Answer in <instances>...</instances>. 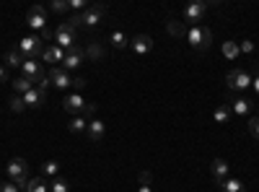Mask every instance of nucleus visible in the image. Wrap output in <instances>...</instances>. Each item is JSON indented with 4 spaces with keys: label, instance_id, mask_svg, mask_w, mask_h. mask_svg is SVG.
I'll return each instance as SVG.
<instances>
[{
    "label": "nucleus",
    "instance_id": "nucleus-1",
    "mask_svg": "<svg viewBox=\"0 0 259 192\" xmlns=\"http://www.w3.org/2000/svg\"><path fill=\"white\" fill-rule=\"evenodd\" d=\"M6 174H8V179L18 187V189H26V184H29V164H26V159H11L8 164H6Z\"/></svg>",
    "mask_w": 259,
    "mask_h": 192
},
{
    "label": "nucleus",
    "instance_id": "nucleus-2",
    "mask_svg": "<svg viewBox=\"0 0 259 192\" xmlns=\"http://www.w3.org/2000/svg\"><path fill=\"white\" fill-rule=\"evenodd\" d=\"M187 39L194 50H207L212 45V29L210 26H192L187 31Z\"/></svg>",
    "mask_w": 259,
    "mask_h": 192
},
{
    "label": "nucleus",
    "instance_id": "nucleus-3",
    "mask_svg": "<svg viewBox=\"0 0 259 192\" xmlns=\"http://www.w3.org/2000/svg\"><path fill=\"white\" fill-rule=\"evenodd\" d=\"M251 81H254V75L249 70H244V68H233L226 75V83H228L231 91H246V89H251Z\"/></svg>",
    "mask_w": 259,
    "mask_h": 192
},
{
    "label": "nucleus",
    "instance_id": "nucleus-4",
    "mask_svg": "<svg viewBox=\"0 0 259 192\" xmlns=\"http://www.w3.org/2000/svg\"><path fill=\"white\" fill-rule=\"evenodd\" d=\"M18 52L24 57H29V60H36V57H41V52H45V45H41L39 36L29 34V36H24L18 42Z\"/></svg>",
    "mask_w": 259,
    "mask_h": 192
},
{
    "label": "nucleus",
    "instance_id": "nucleus-5",
    "mask_svg": "<svg viewBox=\"0 0 259 192\" xmlns=\"http://www.w3.org/2000/svg\"><path fill=\"white\" fill-rule=\"evenodd\" d=\"M55 45L62 47L65 52L73 50V47H75V31H73L68 24H60V26L55 29Z\"/></svg>",
    "mask_w": 259,
    "mask_h": 192
},
{
    "label": "nucleus",
    "instance_id": "nucleus-6",
    "mask_svg": "<svg viewBox=\"0 0 259 192\" xmlns=\"http://www.w3.org/2000/svg\"><path fill=\"white\" fill-rule=\"evenodd\" d=\"M21 70H24V78H29L31 83H41L47 78V70L41 68V62L39 60H24V65H21Z\"/></svg>",
    "mask_w": 259,
    "mask_h": 192
},
{
    "label": "nucleus",
    "instance_id": "nucleus-7",
    "mask_svg": "<svg viewBox=\"0 0 259 192\" xmlns=\"http://www.w3.org/2000/svg\"><path fill=\"white\" fill-rule=\"evenodd\" d=\"M62 109L65 112H68V114H83L85 109H89V101H85L80 94H68V96H65L62 99Z\"/></svg>",
    "mask_w": 259,
    "mask_h": 192
},
{
    "label": "nucleus",
    "instance_id": "nucleus-8",
    "mask_svg": "<svg viewBox=\"0 0 259 192\" xmlns=\"http://www.w3.org/2000/svg\"><path fill=\"white\" fill-rule=\"evenodd\" d=\"M26 26H31L36 31H45L47 29V13H45V8H41V6L29 8L26 11Z\"/></svg>",
    "mask_w": 259,
    "mask_h": 192
},
{
    "label": "nucleus",
    "instance_id": "nucleus-9",
    "mask_svg": "<svg viewBox=\"0 0 259 192\" xmlns=\"http://www.w3.org/2000/svg\"><path fill=\"white\" fill-rule=\"evenodd\" d=\"M80 16H83V24L91 29V26H96V24H99V21H104V16H106V6H101V3H94V6H89V8H85Z\"/></svg>",
    "mask_w": 259,
    "mask_h": 192
},
{
    "label": "nucleus",
    "instance_id": "nucleus-10",
    "mask_svg": "<svg viewBox=\"0 0 259 192\" xmlns=\"http://www.w3.org/2000/svg\"><path fill=\"white\" fill-rule=\"evenodd\" d=\"M85 60V50L83 47H73V50H68L65 52V60H62V70H75V68H80V62Z\"/></svg>",
    "mask_w": 259,
    "mask_h": 192
},
{
    "label": "nucleus",
    "instance_id": "nucleus-11",
    "mask_svg": "<svg viewBox=\"0 0 259 192\" xmlns=\"http://www.w3.org/2000/svg\"><path fill=\"white\" fill-rule=\"evenodd\" d=\"M47 78L52 81V86H55V89H70V86H73L70 73H68V70H62V68H50Z\"/></svg>",
    "mask_w": 259,
    "mask_h": 192
},
{
    "label": "nucleus",
    "instance_id": "nucleus-12",
    "mask_svg": "<svg viewBox=\"0 0 259 192\" xmlns=\"http://www.w3.org/2000/svg\"><path fill=\"white\" fill-rule=\"evenodd\" d=\"M207 8H210L207 3H200V0H194V3L184 6L182 16H184V21H202L205 13H207Z\"/></svg>",
    "mask_w": 259,
    "mask_h": 192
},
{
    "label": "nucleus",
    "instance_id": "nucleus-13",
    "mask_svg": "<svg viewBox=\"0 0 259 192\" xmlns=\"http://www.w3.org/2000/svg\"><path fill=\"white\" fill-rule=\"evenodd\" d=\"M130 47L135 50V55H148L150 50H153V39H150L148 34H138L135 39H130Z\"/></svg>",
    "mask_w": 259,
    "mask_h": 192
},
{
    "label": "nucleus",
    "instance_id": "nucleus-14",
    "mask_svg": "<svg viewBox=\"0 0 259 192\" xmlns=\"http://www.w3.org/2000/svg\"><path fill=\"white\" fill-rule=\"evenodd\" d=\"M210 174H212V179L215 182H223V179H228V164L223 161V159H212V164H210Z\"/></svg>",
    "mask_w": 259,
    "mask_h": 192
},
{
    "label": "nucleus",
    "instance_id": "nucleus-15",
    "mask_svg": "<svg viewBox=\"0 0 259 192\" xmlns=\"http://www.w3.org/2000/svg\"><path fill=\"white\" fill-rule=\"evenodd\" d=\"M104 133H106V125L101 120H89V127H85V135H89L94 143L104 140Z\"/></svg>",
    "mask_w": 259,
    "mask_h": 192
},
{
    "label": "nucleus",
    "instance_id": "nucleus-16",
    "mask_svg": "<svg viewBox=\"0 0 259 192\" xmlns=\"http://www.w3.org/2000/svg\"><path fill=\"white\" fill-rule=\"evenodd\" d=\"M41 60L45 62H62L65 60V50L57 47V45H50V47H45V52H41Z\"/></svg>",
    "mask_w": 259,
    "mask_h": 192
},
{
    "label": "nucleus",
    "instance_id": "nucleus-17",
    "mask_svg": "<svg viewBox=\"0 0 259 192\" xmlns=\"http://www.w3.org/2000/svg\"><path fill=\"white\" fill-rule=\"evenodd\" d=\"M45 91H39V89H31V91H26L24 94V104L26 106H31V109H36V106H41V104H45Z\"/></svg>",
    "mask_w": 259,
    "mask_h": 192
},
{
    "label": "nucleus",
    "instance_id": "nucleus-18",
    "mask_svg": "<svg viewBox=\"0 0 259 192\" xmlns=\"http://www.w3.org/2000/svg\"><path fill=\"white\" fill-rule=\"evenodd\" d=\"M231 112L233 114H239V117H244V114H249V109H251V101L249 99H244V96H239V99H231Z\"/></svg>",
    "mask_w": 259,
    "mask_h": 192
},
{
    "label": "nucleus",
    "instance_id": "nucleus-19",
    "mask_svg": "<svg viewBox=\"0 0 259 192\" xmlns=\"http://www.w3.org/2000/svg\"><path fill=\"white\" fill-rule=\"evenodd\" d=\"M3 60H6V68H21V65H24V55H21L18 50H8L6 55H3Z\"/></svg>",
    "mask_w": 259,
    "mask_h": 192
},
{
    "label": "nucleus",
    "instance_id": "nucleus-20",
    "mask_svg": "<svg viewBox=\"0 0 259 192\" xmlns=\"http://www.w3.org/2000/svg\"><path fill=\"white\" fill-rule=\"evenodd\" d=\"M218 187H221L223 192H246L244 182H241V179H236V177H228V179H223Z\"/></svg>",
    "mask_w": 259,
    "mask_h": 192
},
{
    "label": "nucleus",
    "instance_id": "nucleus-21",
    "mask_svg": "<svg viewBox=\"0 0 259 192\" xmlns=\"http://www.w3.org/2000/svg\"><path fill=\"white\" fill-rule=\"evenodd\" d=\"M11 86H13V91H16L18 96H24L26 91H31V89H34V86H31V81H29V78H24V75L16 78V81H11Z\"/></svg>",
    "mask_w": 259,
    "mask_h": 192
},
{
    "label": "nucleus",
    "instance_id": "nucleus-22",
    "mask_svg": "<svg viewBox=\"0 0 259 192\" xmlns=\"http://www.w3.org/2000/svg\"><path fill=\"white\" fill-rule=\"evenodd\" d=\"M47 189H50V184L45 177H31L26 184V192H47Z\"/></svg>",
    "mask_w": 259,
    "mask_h": 192
},
{
    "label": "nucleus",
    "instance_id": "nucleus-23",
    "mask_svg": "<svg viewBox=\"0 0 259 192\" xmlns=\"http://www.w3.org/2000/svg\"><path fill=\"white\" fill-rule=\"evenodd\" d=\"M85 127H89V120H85L83 114H78V117H73V120L68 122V130L75 133V135H78V133H85Z\"/></svg>",
    "mask_w": 259,
    "mask_h": 192
},
{
    "label": "nucleus",
    "instance_id": "nucleus-24",
    "mask_svg": "<svg viewBox=\"0 0 259 192\" xmlns=\"http://www.w3.org/2000/svg\"><path fill=\"white\" fill-rule=\"evenodd\" d=\"M109 42H112V47L124 50V47L130 45V36H127L124 31H112V34H109Z\"/></svg>",
    "mask_w": 259,
    "mask_h": 192
},
{
    "label": "nucleus",
    "instance_id": "nucleus-25",
    "mask_svg": "<svg viewBox=\"0 0 259 192\" xmlns=\"http://www.w3.org/2000/svg\"><path fill=\"white\" fill-rule=\"evenodd\" d=\"M231 114H233V112H231V106H228V104H223V106H218V109L212 112V120L218 122V125H226V122L231 120Z\"/></svg>",
    "mask_w": 259,
    "mask_h": 192
},
{
    "label": "nucleus",
    "instance_id": "nucleus-26",
    "mask_svg": "<svg viewBox=\"0 0 259 192\" xmlns=\"http://www.w3.org/2000/svg\"><path fill=\"white\" fill-rule=\"evenodd\" d=\"M166 31H168L171 36H187V29H184V21H174V18H171L168 24H166Z\"/></svg>",
    "mask_w": 259,
    "mask_h": 192
},
{
    "label": "nucleus",
    "instance_id": "nucleus-27",
    "mask_svg": "<svg viewBox=\"0 0 259 192\" xmlns=\"http://www.w3.org/2000/svg\"><path fill=\"white\" fill-rule=\"evenodd\" d=\"M60 174V164L57 161H45L41 164V177L50 179V177H57Z\"/></svg>",
    "mask_w": 259,
    "mask_h": 192
},
{
    "label": "nucleus",
    "instance_id": "nucleus-28",
    "mask_svg": "<svg viewBox=\"0 0 259 192\" xmlns=\"http://www.w3.org/2000/svg\"><path fill=\"white\" fill-rule=\"evenodd\" d=\"M85 57H89V60H101L104 57V50H101L99 42H89V47H85Z\"/></svg>",
    "mask_w": 259,
    "mask_h": 192
},
{
    "label": "nucleus",
    "instance_id": "nucleus-29",
    "mask_svg": "<svg viewBox=\"0 0 259 192\" xmlns=\"http://www.w3.org/2000/svg\"><path fill=\"white\" fill-rule=\"evenodd\" d=\"M223 55L228 57V60H236L241 55V50H239V42H223Z\"/></svg>",
    "mask_w": 259,
    "mask_h": 192
},
{
    "label": "nucleus",
    "instance_id": "nucleus-30",
    "mask_svg": "<svg viewBox=\"0 0 259 192\" xmlns=\"http://www.w3.org/2000/svg\"><path fill=\"white\" fill-rule=\"evenodd\" d=\"M50 189H52V192H70V184H68V179L55 177V182L50 184Z\"/></svg>",
    "mask_w": 259,
    "mask_h": 192
},
{
    "label": "nucleus",
    "instance_id": "nucleus-31",
    "mask_svg": "<svg viewBox=\"0 0 259 192\" xmlns=\"http://www.w3.org/2000/svg\"><path fill=\"white\" fill-rule=\"evenodd\" d=\"M8 104H11V109H13V112H24V109H26L24 96H18V94H16V96H11V101H8Z\"/></svg>",
    "mask_w": 259,
    "mask_h": 192
},
{
    "label": "nucleus",
    "instance_id": "nucleus-32",
    "mask_svg": "<svg viewBox=\"0 0 259 192\" xmlns=\"http://www.w3.org/2000/svg\"><path fill=\"white\" fill-rule=\"evenodd\" d=\"M65 24H68V26H70V29L75 31V29H78V26L83 24V16H80V13H70V16H68V21H65Z\"/></svg>",
    "mask_w": 259,
    "mask_h": 192
},
{
    "label": "nucleus",
    "instance_id": "nucleus-33",
    "mask_svg": "<svg viewBox=\"0 0 259 192\" xmlns=\"http://www.w3.org/2000/svg\"><path fill=\"white\" fill-rule=\"evenodd\" d=\"M68 8H70L68 0H55V3H52V11H55V13H65Z\"/></svg>",
    "mask_w": 259,
    "mask_h": 192
},
{
    "label": "nucleus",
    "instance_id": "nucleus-34",
    "mask_svg": "<svg viewBox=\"0 0 259 192\" xmlns=\"http://www.w3.org/2000/svg\"><path fill=\"white\" fill-rule=\"evenodd\" d=\"M249 133L259 140V117H251V120H249Z\"/></svg>",
    "mask_w": 259,
    "mask_h": 192
},
{
    "label": "nucleus",
    "instance_id": "nucleus-35",
    "mask_svg": "<svg viewBox=\"0 0 259 192\" xmlns=\"http://www.w3.org/2000/svg\"><path fill=\"white\" fill-rule=\"evenodd\" d=\"M70 8H73L75 13H80V11L89 8V3H85V0H70Z\"/></svg>",
    "mask_w": 259,
    "mask_h": 192
},
{
    "label": "nucleus",
    "instance_id": "nucleus-36",
    "mask_svg": "<svg viewBox=\"0 0 259 192\" xmlns=\"http://www.w3.org/2000/svg\"><path fill=\"white\" fill-rule=\"evenodd\" d=\"M39 39H41V42H55V31L47 26L45 31H39Z\"/></svg>",
    "mask_w": 259,
    "mask_h": 192
},
{
    "label": "nucleus",
    "instance_id": "nucleus-37",
    "mask_svg": "<svg viewBox=\"0 0 259 192\" xmlns=\"http://www.w3.org/2000/svg\"><path fill=\"white\" fill-rule=\"evenodd\" d=\"M0 192H21L13 182H3V184H0Z\"/></svg>",
    "mask_w": 259,
    "mask_h": 192
},
{
    "label": "nucleus",
    "instance_id": "nucleus-38",
    "mask_svg": "<svg viewBox=\"0 0 259 192\" xmlns=\"http://www.w3.org/2000/svg\"><path fill=\"white\" fill-rule=\"evenodd\" d=\"M239 50L241 52H254V42H249V39H244L241 45H239Z\"/></svg>",
    "mask_w": 259,
    "mask_h": 192
},
{
    "label": "nucleus",
    "instance_id": "nucleus-39",
    "mask_svg": "<svg viewBox=\"0 0 259 192\" xmlns=\"http://www.w3.org/2000/svg\"><path fill=\"white\" fill-rule=\"evenodd\" d=\"M153 182V174L150 172H140V184H150Z\"/></svg>",
    "mask_w": 259,
    "mask_h": 192
},
{
    "label": "nucleus",
    "instance_id": "nucleus-40",
    "mask_svg": "<svg viewBox=\"0 0 259 192\" xmlns=\"http://www.w3.org/2000/svg\"><path fill=\"white\" fill-rule=\"evenodd\" d=\"M73 89L83 91V89H85V78H73Z\"/></svg>",
    "mask_w": 259,
    "mask_h": 192
},
{
    "label": "nucleus",
    "instance_id": "nucleus-41",
    "mask_svg": "<svg viewBox=\"0 0 259 192\" xmlns=\"http://www.w3.org/2000/svg\"><path fill=\"white\" fill-rule=\"evenodd\" d=\"M3 81L8 83V68H6V65H0V83H3Z\"/></svg>",
    "mask_w": 259,
    "mask_h": 192
},
{
    "label": "nucleus",
    "instance_id": "nucleus-42",
    "mask_svg": "<svg viewBox=\"0 0 259 192\" xmlns=\"http://www.w3.org/2000/svg\"><path fill=\"white\" fill-rule=\"evenodd\" d=\"M251 89H254V94H259V73H254V81H251Z\"/></svg>",
    "mask_w": 259,
    "mask_h": 192
},
{
    "label": "nucleus",
    "instance_id": "nucleus-43",
    "mask_svg": "<svg viewBox=\"0 0 259 192\" xmlns=\"http://www.w3.org/2000/svg\"><path fill=\"white\" fill-rule=\"evenodd\" d=\"M138 192H153V189H150V184H140V187H138Z\"/></svg>",
    "mask_w": 259,
    "mask_h": 192
}]
</instances>
